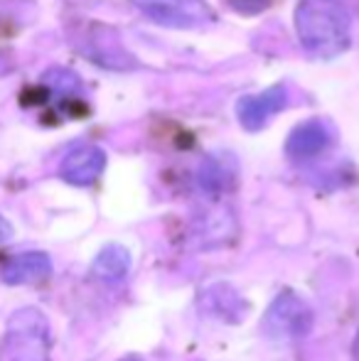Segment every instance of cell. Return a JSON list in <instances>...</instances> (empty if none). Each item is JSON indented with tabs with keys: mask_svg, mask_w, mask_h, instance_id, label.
Returning a JSON list of instances; mask_svg holds the SVG:
<instances>
[{
	"mask_svg": "<svg viewBox=\"0 0 359 361\" xmlns=\"http://www.w3.org/2000/svg\"><path fill=\"white\" fill-rule=\"evenodd\" d=\"M350 13L335 0H300L296 8V32L315 57H335L350 44Z\"/></svg>",
	"mask_w": 359,
	"mask_h": 361,
	"instance_id": "cell-1",
	"label": "cell"
},
{
	"mask_svg": "<svg viewBox=\"0 0 359 361\" xmlns=\"http://www.w3.org/2000/svg\"><path fill=\"white\" fill-rule=\"evenodd\" d=\"M47 319L42 312L28 307L13 314L8 327V344L13 361H47Z\"/></svg>",
	"mask_w": 359,
	"mask_h": 361,
	"instance_id": "cell-2",
	"label": "cell"
},
{
	"mask_svg": "<svg viewBox=\"0 0 359 361\" xmlns=\"http://www.w3.org/2000/svg\"><path fill=\"white\" fill-rule=\"evenodd\" d=\"M355 352H357V357H359V332H357V342H355Z\"/></svg>",
	"mask_w": 359,
	"mask_h": 361,
	"instance_id": "cell-14",
	"label": "cell"
},
{
	"mask_svg": "<svg viewBox=\"0 0 359 361\" xmlns=\"http://www.w3.org/2000/svg\"><path fill=\"white\" fill-rule=\"evenodd\" d=\"M121 361H140V359H135V357H128V359H121Z\"/></svg>",
	"mask_w": 359,
	"mask_h": 361,
	"instance_id": "cell-15",
	"label": "cell"
},
{
	"mask_svg": "<svg viewBox=\"0 0 359 361\" xmlns=\"http://www.w3.org/2000/svg\"><path fill=\"white\" fill-rule=\"evenodd\" d=\"M106 167V152L99 145H79L59 165V177L69 185L89 187L101 177Z\"/></svg>",
	"mask_w": 359,
	"mask_h": 361,
	"instance_id": "cell-6",
	"label": "cell"
},
{
	"mask_svg": "<svg viewBox=\"0 0 359 361\" xmlns=\"http://www.w3.org/2000/svg\"><path fill=\"white\" fill-rule=\"evenodd\" d=\"M224 3L239 15H259L269 8L273 0H224Z\"/></svg>",
	"mask_w": 359,
	"mask_h": 361,
	"instance_id": "cell-12",
	"label": "cell"
},
{
	"mask_svg": "<svg viewBox=\"0 0 359 361\" xmlns=\"http://www.w3.org/2000/svg\"><path fill=\"white\" fill-rule=\"evenodd\" d=\"M202 310L209 314H217V317H221V319L234 322L229 310H236V312L246 314V302H241V298L229 286H212L202 295Z\"/></svg>",
	"mask_w": 359,
	"mask_h": 361,
	"instance_id": "cell-10",
	"label": "cell"
},
{
	"mask_svg": "<svg viewBox=\"0 0 359 361\" xmlns=\"http://www.w3.org/2000/svg\"><path fill=\"white\" fill-rule=\"evenodd\" d=\"M42 81L47 86H52L54 91H59V94H72V91L79 89V76H74L67 69H52V72L42 76Z\"/></svg>",
	"mask_w": 359,
	"mask_h": 361,
	"instance_id": "cell-11",
	"label": "cell"
},
{
	"mask_svg": "<svg viewBox=\"0 0 359 361\" xmlns=\"http://www.w3.org/2000/svg\"><path fill=\"white\" fill-rule=\"evenodd\" d=\"M332 145V128L325 121H305V123L296 126L293 133L286 140V152L293 160H310L325 152Z\"/></svg>",
	"mask_w": 359,
	"mask_h": 361,
	"instance_id": "cell-7",
	"label": "cell"
},
{
	"mask_svg": "<svg viewBox=\"0 0 359 361\" xmlns=\"http://www.w3.org/2000/svg\"><path fill=\"white\" fill-rule=\"evenodd\" d=\"M312 327V312L296 293H283L273 300L264 317L266 334L276 339H298L305 337Z\"/></svg>",
	"mask_w": 359,
	"mask_h": 361,
	"instance_id": "cell-4",
	"label": "cell"
},
{
	"mask_svg": "<svg viewBox=\"0 0 359 361\" xmlns=\"http://www.w3.org/2000/svg\"><path fill=\"white\" fill-rule=\"evenodd\" d=\"M52 273V261L42 251H25L18 256L8 258L0 268V278L8 286H25V283H39L49 278Z\"/></svg>",
	"mask_w": 359,
	"mask_h": 361,
	"instance_id": "cell-8",
	"label": "cell"
},
{
	"mask_svg": "<svg viewBox=\"0 0 359 361\" xmlns=\"http://www.w3.org/2000/svg\"><path fill=\"white\" fill-rule=\"evenodd\" d=\"M128 268H130V253L123 246H118V243H111V246L101 248V253L91 263V273L99 281H121V278H126Z\"/></svg>",
	"mask_w": 359,
	"mask_h": 361,
	"instance_id": "cell-9",
	"label": "cell"
},
{
	"mask_svg": "<svg viewBox=\"0 0 359 361\" xmlns=\"http://www.w3.org/2000/svg\"><path fill=\"white\" fill-rule=\"evenodd\" d=\"M8 238H13V224L5 216H0V243L8 241Z\"/></svg>",
	"mask_w": 359,
	"mask_h": 361,
	"instance_id": "cell-13",
	"label": "cell"
},
{
	"mask_svg": "<svg viewBox=\"0 0 359 361\" xmlns=\"http://www.w3.org/2000/svg\"><path fill=\"white\" fill-rule=\"evenodd\" d=\"M288 104V89L283 84H276L271 89L261 91L254 96H244L236 104V116H239L241 126L246 130H259L269 123L271 116H276L278 111H283Z\"/></svg>",
	"mask_w": 359,
	"mask_h": 361,
	"instance_id": "cell-5",
	"label": "cell"
},
{
	"mask_svg": "<svg viewBox=\"0 0 359 361\" xmlns=\"http://www.w3.org/2000/svg\"><path fill=\"white\" fill-rule=\"evenodd\" d=\"M133 5L165 27L192 30L214 23V13L205 5V0H133Z\"/></svg>",
	"mask_w": 359,
	"mask_h": 361,
	"instance_id": "cell-3",
	"label": "cell"
}]
</instances>
